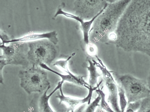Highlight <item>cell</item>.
<instances>
[{"label":"cell","mask_w":150,"mask_h":112,"mask_svg":"<svg viewBox=\"0 0 150 112\" xmlns=\"http://www.w3.org/2000/svg\"><path fill=\"white\" fill-rule=\"evenodd\" d=\"M113 43L129 52L150 57V0H132L120 18Z\"/></svg>","instance_id":"6da1fadb"},{"label":"cell","mask_w":150,"mask_h":112,"mask_svg":"<svg viewBox=\"0 0 150 112\" xmlns=\"http://www.w3.org/2000/svg\"><path fill=\"white\" fill-rule=\"evenodd\" d=\"M131 1L120 0L110 2L93 22L89 33L90 41L94 43L112 44L119 21Z\"/></svg>","instance_id":"7a4b0ae2"},{"label":"cell","mask_w":150,"mask_h":112,"mask_svg":"<svg viewBox=\"0 0 150 112\" xmlns=\"http://www.w3.org/2000/svg\"><path fill=\"white\" fill-rule=\"evenodd\" d=\"M9 44L0 45L3 51L0 56V83L3 85L2 71L6 65H20L25 69H28L30 64L27 54L29 50L27 42L11 43Z\"/></svg>","instance_id":"3957f363"},{"label":"cell","mask_w":150,"mask_h":112,"mask_svg":"<svg viewBox=\"0 0 150 112\" xmlns=\"http://www.w3.org/2000/svg\"><path fill=\"white\" fill-rule=\"evenodd\" d=\"M18 76L21 87L29 94L42 93L51 87L47 73L40 66L20 70Z\"/></svg>","instance_id":"277c9868"},{"label":"cell","mask_w":150,"mask_h":112,"mask_svg":"<svg viewBox=\"0 0 150 112\" xmlns=\"http://www.w3.org/2000/svg\"><path fill=\"white\" fill-rule=\"evenodd\" d=\"M29 50L27 57L33 67L40 66L41 64L48 66L51 64L59 54L57 46L47 39L28 42Z\"/></svg>","instance_id":"5b68a950"},{"label":"cell","mask_w":150,"mask_h":112,"mask_svg":"<svg viewBox=\"0 0 150 112\" xmlns=\"http://www.w3.org/2000/svg\"><path fill=\"white\" fill-rule=\"evenodd\" d=\"M112 75L118 85L124 89L128 103L141 100L150 94L146 81L130 74H120L113 72Z\"/></svg>","instance_id":"8992f818"},{"label":"cell","mask_w":150,"mask_h":112,"mask_svg":"<svg viewBox=\"0 0 150 112\" xmlns=\"http://www.w3.org/2000/svg\"><path fill=\"white\" fill-rule=\"evenodd\" d=\"M97 61H92L101 71L103 80L108 92V101L111 107L115 112H121L119 104L118 90L117 84L112 75L113 71L108 70L103 61L97 55L96 57Z\"/></svg>","instance_id":"52a82bcc"},{"label":"cell","mask_w":150,"mask_h":112,"mask_svg":"<svg viewBox=\"0 0 150 112\" xmlns=\"http://www.w3.org/2000/svg\"><path fill=\"white\" fill-rule=\"evenodd\" d=\"M104 0H77L73 10L76 15L84 21L90 20L101 14L110 2Z\"/></svg>","instance_id":"ba28073f"},{"label":"cell","mask_w":150,"mask_h":112,"mask_svg":"<svg viewBox=\"0 0 150 112\" xmlns=\"http://www.w3.org/2000/svg\"><path fill=\"white\" fill-rule=\"evenodd\" d=\"M64 83L62 80L59 82L57 86L49 95H47V93L49 89L44 92L35 94L30 104L32 112H55L49 105V100L56 91L62 87Z\"/></svg>","instance_id":"9c48e42d"},{"label":"cell","mask_w":150,"mask_h":112,"mask_svg":"<svg viewBox=\"0 0 150 112\" xmlns=\"http://www.w3.org/2000/svg\"><path fill=\"white\" fill-rule=\"evenodd\" d=\"M103 80L99 83L98 85L94 88H91L89 90V93L88 96L85 98L79 99L66 96L64 94L62 88L59 89L60 94H58L56 97L58 99L59 102V104H63L65 105L67 109V112H75V110H77L78 108L84 104L88 103V104L91 103L92 94L94 91L100 88V85L102 83Z\"/></svg>","instance_id":"30bf717a"},{"label":"cell","mask_w":150,"mask_h":112,"mask_svg":"<svg viewBox=\"0 0 150 112\" xmlns=\"http://www.w3.org/2000/svg\"><path fill=\"white\" fill-rule=\"evenodd\" d=\"M65 4L64 2L62 3L59 6L57 12H56L55 14L52 19L53 20H54L57 16L63 15L67 18L73 19L78 21L80 24L81 29L82 31L83 40L84 42L86 44H88L90 42L89 33L92 27V25H93L95 20L102 13L99 15L96 16L94 18H92L90 20L85 21L77 15L64 11V10H63L62 9L65 7Z\"/></svg>","instance_id":"8fae6325"},{"label":"cell","mask_w":150,"mask_h":112,"mask_svg":"<svg viewBox=\"0 0 150 112\" xmlns=\"http://www.w3.org/2000/svg\"><path fill=\"white\" fill-rule=\"evenodd\" d=\"M57 35V33L55 31L50 32L41 33V34L30 33L21 38L10 40V41L5 42L3 44L10 43L13 42H28L41 40L47 39L56 45H57L59 41Z\"/></svg>","instance_id":"7c38bea8"},{"label":"cell","mask_w":150,"mask_h":112,"mask_svg":"<svg viewBox=\"0 0 150 112\" xmlns=\"http://www.w3.org/2000/svg\"><path fill=\"white\" fill-rule=\"evenodd\" d=\"M39 66L45 70H47L51 72L54 73L55 74H57V75L61 77V80L64 82L65 81H67V82L74 84L75 85H77V86L86 88L88 90L91 88L89 84L87 83L84 79L85 76L74 75L73 73L67 75L62 74L51 69L48 66V65L45 64H40Z\"/></svg>","instance_id":"4fadbf2b"},{"label":"cell","mask_w":150,"mask_h":112,"mask_svg":"<svg viewBox=\"0 0 150 112\" xmlns=\"http://www.w3.org/2000/svg\"><path fill=\"white\" fill-rule=\"evenodd\" d=\"M89 65L87 66V70L89 72V80L88 84L91 88H94L98 85V79L101 75L97 70L93 61L90 60H88Z\"/></svg>","instance_id":"5bb4252c"},{"label":"cell","mask_w":150,"mask_h":112,"mask_svg":"<svg viewBox=\"0 0 150 112\" xmlns=\"http://www.w3.org/2000/svg\"><path fill=\"white\" fill-rule=\"evenodd\" d=\"M118 90L119 104L121 112H124L128 105L126 96L124 89L119 85H117Z\"/></svg>","instance_id":"9a60e30c"},{"label":"cell","mask_w":150,"mask_h":112,"mask_svg":"<svg viewBox=\"0 0 150 112\" xmlns=\"http://www.w3.org/2000/svg\"><path fill=\"white\" fill-rule=\"evenodd\" d=\"M96 92L100 94L101 96V100L100 102V107L103 110L107 112H115L109 106L108 103L105 101V94L100 88L96 90Z\"/></svg>","instance_id":"2e32d148"},{"label":"cell","mask_w":150,"mask_h":112,"mask_svg":"<svg viewBox=\"0 0 150 112\" xmlns=\"http://www.w3.org/2000/svg\"><path fill=\"white\" fill-rule=\"evenodd\" d=\"M75 54L69 56L66 60H60L56 61L55 63L53 64L54 66H56L59 68L60 69L62 70L63 71L65 72L67 74H71V73L68 69V61Z\"/></svg>","instance_id":"e0dca14e"},{"label":"cell","mask_w":150,"mask_h":112,"mask_svg":"<svg viewBox=\"0 0 150 112\" xmlns=\"http://www.w3.org/2000/svg\"><path fill=\"white\" fill-rule=\"evenodd\" d=\"M98 96L93 102L88 105L83 112H96V109L100 106V102L101 100V96L97 93Z\"/></svg>","instance_id":"ac0fdd59"},{"label":"cell","mask_w":150,"mask_h":112,"mask_svg":"<svg viewBox=\"0 0 150 112\" xmlns=\"http://www.w3.org/2000/svg\"><path fill=\"white\" fill-rule=\"evenodd\" d=\"M137 112H150V94L141 100L140 107Z\"/></svg>","instance_id":"d6986e66"},{"label":"cell","mask_w":150,"mask_h":112,"mask_svg":"<svg viewBox=\"0 0 150 112\" xmlns=\"http://www.w3.org/2000/svg\"><path fill=\"white\" fill-rule=\"evenodd\" d=\"M86 52L88 55L91 57H95L97 55V47L94 43L90 42L86 45Z\"/></svg>","instance_id":"ffe728a7"},{"label":"cell","mask_w":150,"mask_h":112,"mask_svg":"<svg viewBox=\"0 0 150 112\" xmlns=\"http://www.w3.org/2000/svg\"><path fill=\"white\" fill-rule=\"evenodd\" d=\"M141 100L128 104L125 112H136L140 107Z\"/></svg>","instance_id":"44dd1931"},{"label":"cell","mask_w":150,"mask_h":112,"mask_svg":"<svg viewBox=\"0 0 150 112\" xmlns=\"http://www.w3.org/2000/svg\"><path fill=\"white\" fill-rule=\"evenodd\" d=\"M1 38L2 41L1 44H3L5 42L10 40L7 34L5 33L2 32H1Z\"/></svg>","instance_id":"7402d4cb"},{"label":"cell","mask_w":150,"mask_h":112,"mask_svg":"<svg viewBox=\"0 0 150 112\" xmlns=\"http://www.w3.org/2000/svg\"><path fill=\"white\" fill-rule=\"evenodd\" d=\"M147 85L149 88L150 90V70L149 72L148 77H147L146 80Z\"/></svg>","instance_id":"603a6c76"},{"label":"cell","mask_w":150,"mask_h":112,"mask_svg":"<svg viewBox=\"0 0 150 112\" xmlns=\"http://www.w3.org/2000/svg\"><path fill=\"white\" fill-rule=\"evenodd\" d=\"M96 112H107L103 110L100 106H98L96 109Z\"/></svg>","instance_id":"cb8c5ba5"}]
</instances>
